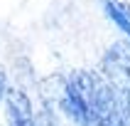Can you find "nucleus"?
Segmentation results:
<instances>
[{"instance_id":"1","label":"nucleus","mask_w":130,"mask_h":126,"mask_svg":"<svg viewBox=\"0 0 130 126\" xmlns=\"http://www.w3.org/2000/svg\"><path fill=\"white\" fill-rule=\"evenodd\" d=\"M88 126H130L123 101L103 74L93 72V106Z\"/></svg>"},{"instance_id":"2","label":"nucleus","mask_w":130,"mask_h":126,"mask_svg":"<svg viewBox=\"0 0 130 126\" xmlns=\"http://www.w3.org/2000/svg\"><path fill=\"white\" fill-rule=\"evenodd\" d=\"M103 77L113 84L120 99H130V47L113 44L103 57Z\"/></svg>"},{"instance_id":"3","label":"nucleus","mask_w":130,"mask_h":126,"mask_svg":"<svg viewBox=\"0 0 130 126\" xmlns=\"http://www.w3.org/2000/svg\"><path fill=\"white\" fill-rule=\"evenodd\" d=\"M7 114H10V126H37L32 101L22 89H7Z\"/></svg>"},{"instance_id":"4","label":"nucleus","mask_w":130,"mask_h":126,"mask_svg":"<svg viewBox=\"0 0 130 126\" xmlns=\"http://www.w3.org/2000/svg\"><path fill=\"white\" fill-rule=\"evenodd\" d=\"M101 5H103L106 17H110V20L128 35V40H130V15H128V10H125L120 3H113V0H101Z\"/></svg>"},{"instance_id":"5","label":"nucleus","mask_w":130,"mask_h":126,"mask_svg":"<svg viewBox=\"0 0 130 126\" xmlns=\"http://www.w3.org/2000/svg\"><path fill=\"white\" fill-rule=\"evenodd\" d=\"M37 126H54V121H52V114H49V106H44V114H39V116H35Z\"/></svg>"},{"instance_id":"6","label":"nucleus","mask_w":130,"mask_h":126,"mask_svg":"<svg viewBox=\"0 0 130 126\" xmlns=\"http://www.w3.org/2000/svg\"><path fill=\"white\" fill-rule=\"evenodd\" d=\"M5 91H7V77H5V72H3V67H0V99L5 96Z\"/></svg>"}]
</instances>
